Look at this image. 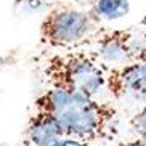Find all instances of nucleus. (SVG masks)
<instances>
[{"label":"nucleus","instance_id":"f257e3e1","mask_svg":"<svg viewBox=\"0 0 146 146\" xmlns=\"http://www.w3.org/2000/svg\"><path fill=\"white\" fill-rule=\"evenodd\" d=\"M34 111L52 114L66 137L87 141H109L119 132V112L109 101L60 88H47L34 100Z\"/></svg>","mask_w":146,"mask_h":146},{"label":"nucleus","instance_id":"f03ea898","mask_svg":"<svg viewBox=\"0 0 146 146\" xmlns=\"http://www.w3.org/2000/svg\"><path fill=\"white\" fill-rule=\"evenodd\" d=\"M106 69L101 61L84 47L56 50L39 60V72L47 88H60L90 98L106 90Z\"/></svg>","mask_w":146,"mask_h":146},{"label":"nucleus","instance_id":"7ed1b4c3","mask_svg":"<svg viewBox=\"0 0 146 146\" xmlns=\"http://www.w3.org/2000/svg\"><path fill=\"white\" fill-rule=\"evenodd\" d=\"M101 29L88 10L72 5H56L47 11L39 26V40L50 50H69L82 47Z\"/></svg>","mask_w":146,"mask_h":146},{"label":"nucleus","instance_id":"20e7f679","mask_svg":"<svg viewBox=\"0 0 146 146\" xmlns=\"http://www.w3.org/2000/svg\"><path fill=\"white\" fill-rule=\"evenodd\" d=\"M82 47L90 50L108 68L122 66L146 56V31L140 27H101Z\"/></svg>","mask_w":146,"mask_h":146},{"label":"nucleus","instance_id":"39448f33","mask_svg":"<svg viewBox=\"0 0 146 146\" xmlns=\"http://www.w3.org/2000/svg\"><path fill=\"white\" fill-rule=\"evenodd\" d=\"M106 92L114 100L146 104V56L133 63L108 68Z\"/></svg>","mask_w":146,"mask_h":146},{"label":"nucleus","instance_id":"423d86ee","mask_svg":"<svg viewBox=\"0 0 146 146\" xmlns=\"http://www.w3.org/2000/svg\"><path fill=\"white\" fill-rule=\"evenodd\" d=\"M61 137H64V132L52 114L32 111L24 132L23 146H52Z\"/></svg>","mask_w":146,"mask_h":146},{"label":"nucleus","instance_id":"0eeeda50","mask_svg":"<svg viewBox=\"0 0 146 146\" xmlns=\"http://www.w3.org/2000/svg\"><path fill=\"white\" fill-rule=\"evenodd\" d=\"M88 11L100 24L116 21L130 13V0H93Z\"/></svg>","mask_w":146,"mask_h":146},{"label":"nucleus","instance_id":"6e6552de","mask_svg":"<svg viewBox=\"0 0 146 146\" xmlns=\"http://www.w3.org/2000/svg\"><path fill=\"white\" fill-rule=\"evenodd\" d=\"M130 129L135 133V137L146 140V104H143L141 109H138L130 119Z\"/></svg>","mask_w":146,"mask_h":146},{"label":"nucleus","instance_id":"1a4fd4ad","mask_svg":"<svg viewBox=\"0 0 146 146\" xmlns=\"http://www.w3.org/2000/svg\"><path fill=\"white\" fill-rule=\"evenodd\" d=\"M52 146H98L96 143L87 141V140H80V138H74V137H61L60 140H56Z\"/></svg>","mask_w":146,"mask_h":146},{"label":"nucleus","instance_id":"9d476101","mask_svg":"<svg viewBox=\"0 0 146 146\" xmlns=\"http://www.w3.org/2000/svg\"><path fill=\"white\" fill-rule=\"evenodd\" d=\"M117 146H146V140L135 137L132 140H127V141H120Z\"/></svg>","mask_w":146,"mask_h":146},{"label":"nucleus","instance_id":"9b49d317","mask_svg":"<svg viewBox=\"0 0 146 146\" xmlns=\"http://www.w3.org/2000/svg\"><path fill=\"white\" fill-rule=\"evenodd\" d=\"M29 2H32V3H39V2H40V3H42L43 0H29Z\"/></svg>","mask_w":146,"mask_h":146},{"label":"nucleus","instance_id":"f8f14e48","mask_svg":"<svg viewBox=\"0 0 146 146\" xmlns=\"http://www.w3.org/2000/svg\"><path fill=\"white\" fill-rule=\"evenodd\" d=\"M2 63H3V58H2V56H0V64H2Z\"/></svg>","mask_w":146,"mask_h":146}]
</instances>
